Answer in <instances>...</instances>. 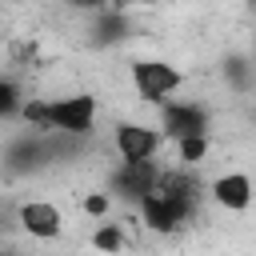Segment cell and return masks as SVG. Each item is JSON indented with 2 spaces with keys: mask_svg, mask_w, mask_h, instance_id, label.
Segmentation results:
<instances>
[{
  "mask_svg": "<svg viewBox=\"0 0 256 256\" xmlns=\"http://www.w3.org/2000/svg\"><path fill=\"white\" fill-rule=\"evenodd\" d=\"M124 76H128L136 100H144V104H160V100L176 96L184 88V80H188V72L176 68L164 56H136V60L124 64Z\"/></svg>",
  "mask_w": 256,
  "mask_h": 256,
  "instance_id": "obj_1",
  "label": "cell"
},
{
  "mask_svg": "<svg viewBox=\"0 0 256 256\" xmlns=\"http://www.w3.org/2000/svg\"><path fill=\"white\" fill-rule=\"evenodd\" d=\"M212 124V108L204 100L192 96H168L156 104V128L164 132V140H180V136H200Z\"/></svg>",
  "mask_w": 256,
  "mask_h": 256,
  "instance_id": "obj_2",
  "label": "cell"
},
{
  "mask_svg": "<svg viewBox=\"0 0 256 256\" xmlns=\"http://www.w3.org/2000/svg\"><path fill=\"white\" fill-rule=\"evenodd\" d=\"M108 148H112L116 160H156V156L168 148V140H164V132H160L156 124L128 116V120H116V124H112Z\"/></svg>",
  "mask_w": 256,
  "mask_h": 256,
  "instance_id": "obj_3",
  "label": "cell"
},
{
  "mask_svg": "<svg viewBox=\"0 0 256 256\" xmlns=\"http://www.w3.org/2000/svg\"><path fill=\"white\" fill-rule=\"evenodd\" d=\"M16 228L28 232L32 240H56L64 232V212L56 200L48 196H32V200H16Z\"/></svg>",
  "mask_w": 256,
  "mask_h": 256,
  "instance_id": "obj_4",
  "label": "cell"
},
{
  "mask_svg": "<svg viewBox=\"0 0 256 256\" xmlns=\"http://www.w3.org/2000/svg\"><path fill=\"white\" fill-rule=\"evenodd\" d=\"M208 200L220 212H248L252 208V176L244 168H224L220 176L208 180Z\"/></svg>",
  "mask_w": 256,
  "mask_h": 256,
  "instance_id": "obj_5",
  "label": "cell"
},
{
  "mask_svg": "<svg viewBox=\"0 0 256 256\" xmlns=\"http://www.w3.org/2000/svg\"><path fill=\"white\" fill-rule=\"evenodd\" d=\"M92 248H104V252H120L128 248V220H96V232H92Z\"/></svg>",
  "mask_w": 256,
  "mask_h": 256,
  "instance_id": "obj_6",
  "label": "cell"
},
{
  "mask_svg": "<svg viewBox=\"0 0 256 256\" xmlns=\"http://www.w3.org/2000/svg\"><path fill=\"white\" fill-rule=\"evenodd\" d=\"M24 104V84L8 72H0V120H16Z\"/></svg>",
  "mask_w": 256,
  "mask_h": 256,
  "instance_id": "obj_7",
  "label": "cell"
},
{
  "mask_svg": "<svg viewBox=\"0 0 256 256\" xmlns=\"http://www.w3.org/2000/svg\"><path fill=\"white\" fill-rule=\"evenodd\" d=\"M68 12H76V16H88V12H100V8H108V0H60Z\"/></svg>",
  "mask_w": 256,
  "mask_h": 256,
  "instance_id": "obj_8",
  "label": "cell"
},
{
  "mask_svg": "<svg viewBox=\"0 0 256 256\" xmlns=\"http://www.w3.org/2000/svg\"><path fill=\"white\" fill-rule=\"evenodd\" d=\"M140 4H164V0H108V8H140Z\"/></svg>",
  "mask_w": 256,
  "mask_h": 256,
  "instance_id": "obj_9",
  "label": "cell"
}]
</instances>
